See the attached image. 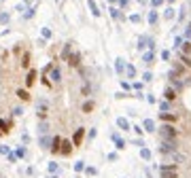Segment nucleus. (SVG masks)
Segmentation results:
<instances>
[{
    "instance_id": "obj_5",
    "label": "nucleus",
    "mask_w": 191,
    "mask_h": 178,
    "mask_svg": "<svg viewBox=\"0 0 191 178\" xmlns=\"http://www.w3.org/2000/svg\"><path fill=\"white\" fill-rule=\"evenodd\" d=\"M181 49H183V53H185V55H189V53H191V42H185V44H181Z\"/></svg>"
},
{
    "instance_id": "obj_2",
    "label": "nucleus",
    "mask_w": 191,
    "mask_h": 178,
    "mask_svg": "<svg viewBox=\"0 0 191 178\" xmlns=\"http://www.w3.org/2000/svg\"><path fill=\"white\" fill-rule=\"evenodd\" d=\"M176 165L168 163V165H161V178H176Z\"/></svg>"
},
{
    "instance_id": "obj_14",
    "label": "nucleus",
    "mask_w": 191,
    "mask_h": 178,
    "mask_svg": "<svg viewBox=\"0 0 191 178\" xmlns=\"http://www.w3.org/2000/svg\"><path fill=\"white\" fill-rule=\"evenodd\" d=\"M117 123H119V127H123V129H128V121H125V119H119Z\"/></svg>"
},
{
    "instance_id": "obj_12",
    "label": "nucleus",
    "mask_w": 191,
    "mask_h": 178,
    "mask_svg": "<svg viewBox=\"0 0 191 178\" xmlns=\"http://www.w3.org/2000/svg\"><path fill=\"white\" fill-rule=\"evenodd\" d=\"M159 108H161V110H163V113H166V110H168V108H170V102H168V100H166V102H161V106H159Z\"/></svg>"
},
{
    "instance_id": "obj_18",
    "label": "nucleus",
    "mask_w": 191,
    "mask_h": 178,
    "mask_svg": "<svg viewBox=\"0 0 191 178\" xmlns=\"http://www.w3.org/2000/svg\"><path fill=\"white\" fill-rule=\"evenodd\" d=\"M62 153H66V155L70 153V142H64V148H62Z\"/></svg>"
},
{
    "instance_id": "obj_17",
    "label": "nucleus",
    "mask_w": 191,
    "mask_h": 178,
    "mask_svg": "<svg viewBox=\"0 0 191 178\" xmlns=\"http://www.w3.org/2000/svg\"><path fill=\"white\" fill-rule=\"evenodd\" d=\"M151 62H153V53H147L145 55V64H151Z\"/></svg>"
},
{
    "instance_id": "obj_21",
    "label": "nucleus",
    "mask_w": 191,
    "mask_h": 178,
    "mask_svg": "<svg viewBox=\"0 0 191 178\" xmlns=\"http://www.w3.org/2000/svg\"><path fill=\"white\" fill-rule=\"evenodd\" d=\"M142 157H145V159H149V157H151V153H149L147 148H142Z\"/></svg>"
},
{
    "instance_id": "obj_6",
    "label": "nucleus",
    "mask_w": 191,
    "mask_h": 178,
    "mask_svg": "<svg viewBox=\"0 0 191 178\" xmlns=\"http://www.w3.org/2000/svg\"><path fill=\"white\" fill-rule=\"evenodd\" d=\"M181 62H183L185 66H191V57H189V55H185V53H181Z\"/></svg>"
},
{
    "instance_id": "obj_9",
    "label": "nucleus",
    "mask_w": 191,
    "mask_h": 178,
    "mask_svg": "<svg viewBox=\"0 0 191 178\" xmlns=\"http://www.w3.org/2000/svg\"><path fill=\"white\" fill-rule=\"evenodd\" d=\"M51 79H53L55 83L60 81V70H57V68H55V70H51Z\"/></svg>"
},
{
    "instance_id": "obj_8",
    "label": "nucleus",
    "mask_w": 191,
    "mask_h": 178,
    "mask_svg": "<svg viewBox=\"0 0 191 178\" xmlns=\"http://www.w3.org/2000/svg\"><path fill=\"white\" fill-rule=\"evenodd\" d=\"M81 138H83V129H79V131L75 134V144H79V142H81Z\"/></svg>"
},
{
    "instance_id": "obj_13",
    "label": "nucleus",
    "mask_w": 191,
    "mask_h": 178,
    "mask_svg": "<svg viewBox=\"0 0 191 178\" xmlns=\"http://www.w3.org/2000/svg\"><path fill=\"white\" fill-rule=\"evenodd\" d=\"M17 96H19L21 100H28V91H21V89H19V91H17Z\"/></svg>"
},
{
    "instance_id": "obj_4",
    "label": "nucleus",
    "mask_w": 191,
    "mask_h": 178,
    "mask_svg": "<svg viewBox=\"0 0 191 178\" xmlns=\"http://www.w3.org/2000/svg\"><path fill=\"white\" fill-rule=\"evenodd\" d=\"M145 129H147V131H155V123H153L151 119H147V121H145Z\"/></svg>"
},
{
    "instance_id": "obj_11",
    "label": "nucleus",
    "mask_w": 191,
    "mask_h": 178,
    "mask_svg": "<svg viewBox=\"0 0 191 178\" xmlns=\"http://www.w3.org/2000/svg\"><path fill=\"white\" fill-rule=\"evenodd\" d=\"M91 108H93V104H91V102H85V104H83V110H85V113H89Z\"/></svg>"
},
{
    "instance_id": "obj_15",
    "label": "nucleus",
    "mask_w": 191,
    "mask_h": 178,
    "mask_svg": "<svg viewBox=\"0 0 191 178\" xmlns=\"http://www.w3.org/2000/svg\"><path fill=\"white\" fill-rule=\"evenodd\" d=\"M70 64H72V66H79V55H72V57H70Z\"/></svg>"
},
{
    "instance_id": "obj_16",
    "label": "nucleus",
    "mask_w": 191,
    "mask_h": 178,
    "mask_svg": "<svg viewBox=\"0 0 191 178\" xmlns=\"http://www.w3.org/2000/svg\"><path fill=\"white\" fill-rule=\"evenodd\" d=\"M123 70V59H117V72Z\"/></svg>"
},
{
    "instance_id": "obj_23",
    "label": "nucleus",
    "mask_w": 191,
    "mask_h": 178,
    "mask_svg": "<svg viewBox=\"0 0 191 178\" xmlns=\"http://www.w3.org/2000/svg\"><path fill=\"white\" fill-rule=\"evenodd\" d=\"M168 2H174V0H168Z\"/></svg>"
},
{
    "instance_id": "obj_1",
    "label": "nucleus",
    "mask_w": 191,
    "mask_h": 178,
    "mask_svg": "<svg viewBox=\"0 0 191 178\" xmlns=\"http://www.w3.org/2000/svg\"><path fill=\"white\" fill-rule=\"evenodd\" d=\"M159 136H161V140H176V129H174V125H161L159 127Z\"/></svg>"
},
{
    "instance_id": "obj_22",
    "label": "nucleus",
    "mask_w": 191,
    "mask_h": 178,
    "mask_svg": "<svg viewBox=\"0 0 191 178\" xmlns=\"http://www.w3.org/2000/svg\"><path fill=\"white\" fill-rule=\"evenodd\" d=\"M151 2H153V7H159V4L163 2V0H151Z\"/></svg>"
},
{
    "instance_id": "obj_7",
    "label": "nucleus",
    "mask_w": 191,
    "mask_h": 178,
    "mask_svg": "<svg viewBox=\"0 0 191 178\" xmlns=\"http://www.w3.org/2000/svg\"><path fill=\"white\" fill-rule=\"evenodd\" d=\"M161 119H163V121H174L176 117H174V115H168V113H161Z\"/></svg>"
},
{
    "instance_id": "obj_19",
    "label": "nucleus",
    "mask_w": 191,
    "mask_h": 178,
    "mask_svg": "<svg viewBox=\"0 0 191 178\" xmlns=\"http://www.w3.org/2000/svg\"><path fill=\"white\" fill-rule=\"evenodd\" d=\"M174 17V13H172V9H168V11H166V19H172Z\"/></svg>"
},
{
    "instance_id": "obj_20",
    "label": "nucleus",
    "mask_w": 191,
    "mask_h": 178,
    "mask_svg": "<svg viewBox=\"0 0 191 178\" xmlns=\"http://www.w3.org/2000/svg\"><path fill=\"white\" fill-rule=\"evenodd\" d=\"M128 74H130V76H134V74H136V70H134V66H128Z\"/></svg>"
},
{
    "instance_id": "obj_3",
    "label": "nucleus",
    "mask_w": 191,
    "mask_h": 178,
    "mask_svg": "<svg viewBox=\"0 0 191 178\" xmlns=\"http://www.w3.org/2000/svg\"><path fill=\"white\" fill-rule=\"evenodd\" d=\"M163 98L168 100V102H172V100L176 98V89H174V87H166V91H163Z\"/></svg>"
},
{
    "instance_id": "obj_10",
    "label": "nucleus",
    "mask_w": 191,
    "mask_h": 178,
    "mask_svg": "<svg viewBox=\"0 0 191 178\" xmlns=\"http://www.w3.org/2000/svg\"><path fill=\"white\" fill-rule=\"evenodd\" d=\"M149 21H151V24H155V21H157V13H155V11L149 13Z\"/></svg>"
}]
</instances>
